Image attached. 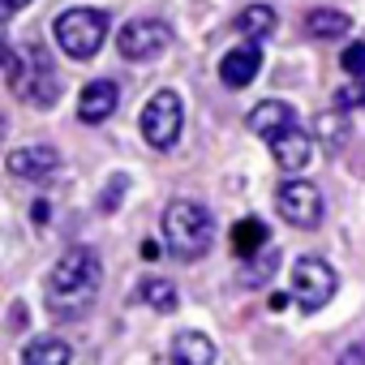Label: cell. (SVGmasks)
Returning a JSON list of instances; mask_svg holds the SVG:
<instances>
[{
    "label": "cell",
    "mask_w": 365,
    "mask_h": 365,
    "mask_svg": "<svg viewBox=\"0 0 365 365\" xmlns=\"http://www.w3.org/2000/svg\"><path fill=\"white\" fill-rule=\"evenodd\" d=\"M258 69H262L258 43H241V48H232V52L220 61V82L232 86V91H241V86H250V82L258 78Z\"/></svg>",
    "instance_id": "obj_12"
},
{
    "label": "cell",
    "mask_w": 365,
    "mask_h": 365,
    "mask_svg": "<svg viewBox=\"0 0 365 365\" xmlns=\"http://www.w3.org/2000/svg\"><path fill=\"white\" fill-rule=\"evenodd\" d=\"M52 35L69 61H91L108 39V14L103 9H65L56 18Z\"/></svg>",
    "instance_id": "obj_3"
},
{
    "label": "cell",
    "mask_w": 365,
    "mask_h": 365,
    "mask_svg": "<svg viewBox=\"0 0 365 365\" xmlns=\"http://www.w3.org/2000/svg\"><path fill=\"white\" fill-rule=\"evenodd\" d=\"M305 31H309L314 39H344V35L352 31V18L339 14V9H314V14L305 18Z\"/></svg>",
    "instance_id": "obj_17"
},
{
    "label": "cell",
    "mask_w": 365,
    "mask_h": 365,
    "mask_svg": "<svg viewBox=\"0 0 365 365\" xmlns=\"http://www.w3.org/2000/svg\"><path fill=\"white\" fill-rule=\"evenodd\" d=\"M142 258H146V262H155V258H163V254H159V245H155V241H146V245H142Z\"/></svg>",
    "instance_id": "obj_25"
},
{
    "label": "cell",
    "mask_w": 365,
    "mask_h": 365,
    "mask_svg": "<svg viewBox=\"0 0 365 365\" xmlns=\"http://www.w3.org/2000/svg\"><path fill=\"white\" fill-rule=\"evenodd\" d=\"M116 48H120V56H125V61H138V65L159 61V56L172 48V26H168V22H159V18H133V22L120 31Z\"/></svg>",
    "instance_id": "obj_5"
},
{
    "label": "cell",
    "mask_w": 365,
    "mask_h": 365,
    "mask_svg": "<svg viewBox=\"0 0 365 365\" xmlns=\"http://www.w3.org/2000/svg\"><path fill=\"white\" fill-rule=\"evenodd\" d=\"M267 237H271L267 224L250 215V220H241V224L232 228V254H237L241 262H254L258 254H267Z\"/></svg>",
    "instance_id": "obj_15"
},
{
    "label": "cell",
    "mask_w": 365,
    "mask_h": 365,
    "mask_svg": "<svg viewBox=\"0 0 365 365\" xmlns=\"http://www.w3.org/2000/svg\"><path fill=\"white\" fill-rule=\"evenodd\" d=\"M275 207L292 228H318L322 224V194L309 180H284L279 194H275Z\"/></svg>",
    "instance_id": "obj_7"
},
{
    "label": "cell",
    "mask_w": 365,
    "mask_h": 365,
    "mask_svg": "<svg viewBox=\"0 0 365 365\" xmlns=\"http://www.w3.org/2000/svg\"><path fill=\"white\" fill-rule=\"evenodd\" d=\"M271 155H275V168H284V172L292 176V172L309 168V159H314V138L297 125V129H288V133L271 138Z\"/></svg>",
    "instance_id": "obj_10"
},
{
    "label": "cell",
    "mask_w": 365,
    "mask_h": 365,
    "mask_svg": "<svg viewBox=\"0 0 365 365\" xmlns=\"http://www.w3.org/2000/svg\"><path fill=\"white\" fill-rule=\"evenodd\" d=\"M275 271H279V254H271V250H267V254H258V262H250V267L241 271V279H245L250 288H258V284H267Z\"/></svg>",
    "instance_id": "obj_20"
},
{
    "label": "cell",
    "mask_w": 365,
    "mask_h": 365,
    "mask_svg": "<svg viewBox=\"0 0 365 365\" xmlns=\"http://www.w3.org/2000/svg\"><path fill=\"white\" fill-rule=\"evenodd\" d=\"M250 129L271 142V138L297 129V112H292V103H284V99H267V103H258V108L250 112Z\"/></svg>",
    "instance_id": "obj_13"
},
{
    "label": "cell",
    "mask_w": 365,
    "mask_h": 365,
    "mask_svg": "<svg viewBox=\"0 0 365 365\" xmlns=\"http://www.w3.org/2000/svg\"><path fill=\"white\" fill-rule=\"evenodd\" d=\"M138 297H142L146 305H155L159 314H172V309H176V288H172L168 279H142V284H138Z\"/></svg>",
    "instance_id": "obj_19"
},
{
    "label": "cell",
    "mask_w": 365,
    "mask_h": 365,
    "mask_svg": "<svg viewBox=\"0 0 365 365\" xmlns=\"http://www.w3.org/2000/svg\"><path fill=\"white\" fill-rule=\"evenodd\" d=\"M73 361V348L56 335H39L22 348V365H69Z\"/></svg>",
    "instance_id": "obj_16"
},
{
    "label": "cell",
    "mask_w": 365,
    "mask_h": 365,
    "mask_svg": "<svg viewBox=\"0 0 365 365\" xmlns=\"http://www.w3.org/2000/svg\"><path fill=\"white\" fill-rule=\"evenodd\" d=\"M288 301H292V297H288V292H271V309H284V305H288Z\"/></svg>",
    "instance_id": "obj_28"
},
{
    "label": "cell",
    "mask_w": 365,
    "mask_h": 365,
    "mask_svg": "<svg viewBox=\"0 0 365 365\" xmlns=\"http://www.w3.org/2000/svg\"><path fill=\"white\" fill-rule=\"evenodd\" d=\"M56 163H61L56 146H18V150H9V159H5V168H9L14 176H22V180H43V176L56 172Z\"/></svg>",
    "instance_id": "obj_11"
},
{
    "label": "cell",
    "mask_w": 365,
    "mask_h": 365,
    "mask_svg": "<svg viewBox=\"0 0 365 365\" xmlns=\"http://www.w3.org/2000/svg\"><path fill=\"white\" fill-rule=\"evenodd\" d=\"M180 120H185V103H180L176 91H155L142 108V133L155 150H172L180 138Z\"/></svg>",
    "instance_id": "obj_4"
},
{
    "label": "cell",
    "mask_w": 365,
    "mask_h": 365,
    "mask_svg": "<svg viewBox=\"0 0 365 365\" xmlns=\"http://www.w3.org/2000/svg\"><path fill=\"white\" fill-rule=\"evenodd\" d=\"M26 5H31V0H5V18H14V14L26 9Z\"/></svg>",
    "instance_id": "obj_26"
},
{
    "label": "cell",
    "mask_w": 365,
    "mask_h": 365,
    "mask_svg": "<svg viewBox=\"0 0 365 365\" xmlns=\"http://www.w3.org/2000/svg\"><path fill=\"white\" fill-rule=\"evenodd\" d=\"M335 288H339V279H335V271H331L322 258H301V262L292 267V297H297V305H301L305 314L322 309V305L335 297Z\"/></svg>",
    "instance_id": "obj_6"
},
{
    "label": "cell",
    "mask_w": 365,
    "mask_h": 365,
    "mask_svg": "<svg viewBox=\"0 0 365 365\" xmlns=\"http://www.w3.org/2000/svg\"><path fill=\"white\" fill-rule=\"evenodd\" d=\"M168 361L172 365H215V344L198 331H180L168 348Z\"/></svg>",
    "instance_id": "obj_14"
},
{
    "label": "cell",
    "mask_w": 365,
    "mask_h": 365,
    "mask_svg": "<svg viewBox=\"0 0 365 365\" xmlns=\"http://www.w3.org/2000/svg\"><path fill=\"white\" fill-rule=\"evenodd\" d=\"M125 190H129V176H112V180H108V194L99 198V211H116L120 198H125Z\"/></svg>",
    "instance_id": "obj_22"
},
{
    "label": "cell",
    "mask_w": 365,
    "mask_h": 365,
    "mask_svg": "<svg viewBox=\"0 0 365 365\" xmlns=\"http://www.w3.org/2000/svg\"><path fill=\"white\" fill-rule=\"evenodd\" d=\"M237 31L254 43V39H262V35H271V31H275V14H271L267 5H250V9L237 18Z\"/></svg>",
    "instance_id": "obj_18"
},
{
    "label": "cell",
    "mask_w": 365,
    "mask_h": 365,
    "mask_svg": "<svg viewBox=\"0 0 365 365\" xmlns=\"http://www.w3.org/2000/svg\"><path fill=\"white\" fill-rule=\"evenodd\" d=\"M339 65H344V73H352V78L365 82V43H348L344 56H339Z\"/></svg>",
    "instance_id": "obj_21"
},
{
    "label": "cell",
    "mask_w": 365,
    "mask_h": 365,
    "mask_svg": "<svg viewBox=\"0 0 365 365\" xmlns=\"http://www.w3.org/2000/svg\"><path fill=\"white\" fill-rule=\"evenodd\" d=\"M335 365H365V339H361V344H348Z\"/></svg>",
    "instance_id": "obj_24"
},
{
    "label": "cell",
    "mask_w": 365,
    "mask_h": 365,
    "mask_svg": "<svg viewBox=\"0 0 365 365\" xmlns=\"http://www.w3.org/2000/svg\"><path fill=\"white\" fill-rule=\"evenodd\" d=\"M159 228H163V241H168V254H176V258H202L207 250H211V237H215V224H211V215L198 207V202H190V198H176V202H168L163 207V220H159Z\"/></svg>",
    "instance_id": "obj_2"
},
{
    "label": "cell",
    "mask_w": 365,
    "mask_h": 365,
    "mask_svg": "<svg viewBox=\"0 0 365 365\" xmlns=\"http://www.w3.org/2000/svg\"><path fill=\"white\" fill-rule=\"evenodd\" d=\"M335 103H339L344 112H348L352 103H365V82H352V86H344V91L335 95Z\"/></svg>",
    "instance_id": "obj_23"
},
{
    "label": "cell",
    "mask_w": 365,
    "mask_h": 365,
    "mask_svg": "<svg viewBox=\"0 0 365 365\" xmlns=\"http://www.w3.org/2000/svg\"><path fill=\"white\" fill-rule=\"evenodd\" d=\"M31 215H35V224H48V202H35V211H31Z\"/></svg>",
    "instance_id": "obj_27"
},
{
    "label": "cell",
    "mask_w": 365,
    "mask_h": 365,
    "mask_svg": "<svg viewBox=\"0 0 365 365\" xmlns=\"http://www.w3.org/2000/svg\"><path fill=\"white\" fill-rule=\"evenodd\" d=\"M99 284H103V262H99V254L86 250V245H73V250L52 267V275H48V309L61 314V318H65V314H82V309L95 301Z\"/></svg>",
    "instance_id": "obj_1"
},
{
    "label": "cell",
    "mask_w": 365,
    "mask_h": 365,
    "mask_svg": "<svg viewBox=\"0 0 365 365\" xmlns=\"http://www.w3.org/2000/svg\"><path fill=\"white\" fill-rule=\"evenodd\" d=\"M22 99H31L35 108H52L56 103V95H61V82H56V73H52V65H48V56L39 52V43L31 48V78L22 82V91H18Z\"/></svg>",
    "instance_id": "obj_8"
},
{
    "label": "cell",
    "mask_w": 365,
    "mask_h": 365,
    "mask_svg": "<svg viewBox=\"0 0 365 365\" xmlns=\"http://www.w3.org/2000/svg\"><path fill=\"white\" fill-rule=\"evenodd\" d=\"M116 103H120V91H116V82H112V78H91V82L82 86L78 116H82L86 125H99V120H108V116L116 112Z\"/></svg>",
    "instance_id": "obj_9"
}]
</instances>
